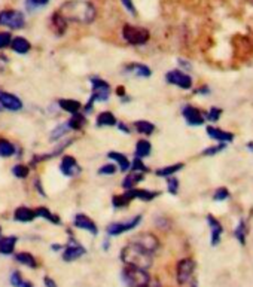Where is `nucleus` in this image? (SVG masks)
Segmentation results:
<instances>
[{"instance_id":"1","label":"nucleus","mask_w":253,"mask_h":287,"mask_svg":"<svg viewBox=\"0 0 253 287\" xmlns=\"http://www.w3.org/2000/svg\"><path fill=\"white\" fill-rule=\"evenodd\" d=\"M67 22L91 24L97 18L96 6L88 0H67L57 10Z\"/></svg>"},{"instance_id":"2","label":"nucleus","mask_w":253,"mask_h":287,"mask_svg":"<svg viewBox=\"0 0 253 287\" xmlns=\"http://www.w3.org/2000/svg\"><path fill=\"white\" fill-rule=\"evenodd\" d=\"M120 259L126 266H132V268H140V270H149L154 264V254L146 252L143 247H140L136 242H130L121 250Z\"/></svg>"},{"instance_id":"3","label":"nucleus","mask_w":253,"mask_h":287,"mask_svg":"<svg viewBox=\"0 0 253 287\" xmlns=\"http://www.w3.org/2000/svg\"><path fill=\"white\" fill-rule=\"evenodd\" d=\"M121 280L126 287H146L150 282V276L146 270L124 266L121 271Z\"/></svg>"},{"instance_id":"4","label":"nucleus","mask_w":253,"mask_h":287,"mask_svg":"<svg viewBox=\"0 0 253 287\" xmlns=\"http://www.w3.org/2000/svg\"><path fill=\"white\" fill-rule=\"evenodd\" d=\"M122 38H124V40H126V44H130L132 46H142V45L149 42L150 33H149L148 28L126 24L122 27Z\"/></svg>"},{"instance_id":"5","label":"nucleus","mask_w":253,"mask_h":287,"mask_svg":"<svg viewBox=\"0 0 253 287\" xmlns=\"http://www.w3.org/2000/svg\"><path fill=\"white\" fill-rule=\"evenodd\" d=\"M0 26H4L10 30H21L26 26L24 14L14 9H4L0 12Z\"/></svg>"},{"instance_id":"6","label":"nucleus","mask_w":253,"mask_h":287,"mask_svg":"<svg viewBox=\"0 0 253 287\" xmlns=\"http://www.w3.org/2000/svg\"><path fill=\"white\" fill-rule=\"evenodd\" d=\"M90 82H91V98L94 102H108L110 97L109 82L98 76H91Z\"/></svg>"},{"instance_id":"7","label":"nucleus","mask_w":253,"mask_h":287,"mask_svg":"<svg viewBox=\"0 0 253 287\" xmlns=\"http://www.w3.org/2000/svg\"><path fill=\"white\" fill-rule=\"evenodd\" d=\"M195 271V260L190 258L180 259L176 265V280L180 286L190 283Z\"/></svg>"},{"instance_id":"8","label":"nucleus","mask_w":253,"mask_h":287,"mask_svg":"<svg viewBox=\"0 0 253 287\" xmlns=\"http://www.w3.org/2000/svg\"><path fill=\"white\" fill-rule=\"evenodd\" d=\"M86 253V248L73 236V235H68V242L66 244L64 247L63 258L64 262H73V260H78L79 258H82L84 254Z\"/></svg>"},{"instance_id":"9","label":"nucleus","mask_w":253,"mask_h":287,"mask_svg":"<svg viewBox=\"0 0 253 287\" xmlns=\"http://www.w3.org/2000/svg\"><path fill=\"white\" fill-rule=\"evenodd\" d=\"M142 219L143 218L138 214V216H134L132 219L126 220V222H114V224L106 226V234H108V236H118V235H121L124 232H130V230L137 228L140 225Z\"/></svg>"},{"instance_id":"10","label":"nucleus","mask_w":253,"mask_h":287,"mask_svg":"<svg viewBox=\"0 0 253 287\" xmlns=\"http://www.w3.org/2000/svg\"><path fill=\"white\" fill-rule=\"evenodd\" d=\"M132 242L138 244L140 247H143L146 252H149L152 254L160 248V240L154 234H149V232H143V234L136 235L132 238Z\"/></svg>"},{"instance_id":"11","label":"nucleus","mask_w":253,"mask_h":287,"mask_svg":"<svg viewBox=\"0 0 253 287\" xmlns=\"http://www.w3.org/2000/svg\"><path fill=\"white\" fill-rule=\"evenodd\" d=\"M166 80L172 85H176L182 90H190L192 88V78L190 74L184 73L182 70H172L166 74Z\"/></svg>"},{"instance_id":"12","label":"nucleus","mask_w":253,"mask_h":287,"mask_svg":"<svg viewBox=\"0 0 253 287\" xmlns=\"http://www.w3.org/2000/svg\"><path fill=\"white\" fill-rule=\"evenodd\" d=\"M0 108L10 110V112H18L22 109V102L16 96L0 90Z\"/></svg>"},{"instance_id":"13","label":"nucleus","mask_w":253,"mask_h":287,"mask_svg":"<svg viewBox=\"0 0 253 287\" xmlns=\"http://www.w3.org/2000/svg\"><path fill=\"white\" fill-rule=\"evenodd\" d=\"M60 172H63L66 177H78L82 168L78 164L76 158L74 156H70V155H66L62 160V164H60Z\"/></svg>"},{"instance_id":"14","label":"nucleus","mask_w":253,"mask_h":287,"mask_svg":"<svg viewBox=\"0 0 253 287\" xmlns=\"http://www.w3.org/2000/svg\"><path fill=\"white\" fill-rule=\"evenodd\" d=\"M73 226H76V228H79V230H88V232H90L91 235H94V236L98 234V228H97V225L94 224V220H92L91 218H88L86 214H82V213H79V214L74 216Z\"/></svg>"},{"instance_id":"15","label":"nucleus","mask_w":253,"mask_h":287,"mask_svg":"<svg viewBox=\"0 0 253 287\" xmlns=\"http://www.w3.org/2000/svg\"><path fill=\"white\" fill-rule=\"evenodd\" d=\"M207 224H208V226H210V242H212L213 247H216V246L220 242V238H222V234H224V228H222L220 222H219L214 216H212V214L207 216Z\"/></svg>"},{"instance_id":"16","label":"nucleus","mask_w":253,"mask_h":287,"mask_svg":"<svg viewBox=\"0 0 253 287\" xmlns=\"http://www.w3.org/2000/svg\"><path fill=\"white\" fill-rule=\"evenodd\" d=\"M182 115L185 118L186 124L190 125V126H200L206 120V118L202 116V114L196 108H194V106H185L184 110H182Z\"/></svg>"},{"instance_id":"17","label":"nucleus","mask_w":253,"mask_h":287,"mask_svg":"<svg viewBox=\"0 0 253 287\" xmlns=\"http://www.w3.org/2000/svg\"><path fill=\"white\" fill-rule=\"evenodd\" d=\"M126 194L130 195L131 200H140V201H152L155 200L156 196H160V192L158 190H148V189H130V190H126Z\"/></svg>"},{"instance_id":"18","label":"nucleus","mask_w":253,"mask_h":287,"mask_svg":"<svg viewBox=\"0 0 253 287\" xmlns=\"http://www.w3.org/2000/svg\"><path fill=\"white\" fill-rule=\"evenodd\" d=\"M124 72L132 74V76H136V78H150V74H152V70H150L146 64H142V62L126 64Z\"/></svg>"},{"instance_id":"19","label":"nucleus","mask_w":253,"mask_h":287,"mask_svg":"<svg viewBox=\"0 0 253 287\" xmlns=\"http://www.w3.org/2000/svg\"><path fill=\"white\" fill-rule=\"evenodd\" d=\"M206 131H207V134L213 138V140H216V142H219V143H231L232 140H234V134H231V132H228V131H224V130H220V128H216V126H207L206 128Z\"/></svg>"},{"instance_id":"20","label":"nucleus","mask_w":253,"mask_h":287,"mask_svg":"<svg viewBox=\"0 0 253 287\" xmlns=\"http://www.w3.org/2000/svg\"><path fill=\"white\" fill-rule=\"evenodd\" d=\"M14 219L16 222H21V224H30L36 219V213L33 208H28V207H18L15 212H14Z\"/></svg>"},{"instance_id":"21","label":"nucleus","mask_w":253,"mask_h":287,"mask_svg":"<svg viewBox=\"0 0 253 287\" xmlns=\"http://www.w3.org/2000/svg\"><path fill=\"white\" fill-rule=\"evenodd\" d=\"M72 143H73V140H72V138H67V140L63 142L58 148H56V149L52 150V154H46V155H39V156H34V158L32 160V162H30V164L34 167V166H38V162H42V161H46V160H52L54 156L60 155L64 149H66V148H68Z\"/></svg>"},{"instance_id":"22","label":"nucleus","mask_w":253,"mask_h":287,"mask_svg":"<svg viewBox=\"0 0 253 287\" xmlns=\"http://www.w3.org/2000/svg\"><path fill=\"white\" fill-rule=\"evenodd\" d=\"M67 21L64 20L63 16L56 10L54 14H52V16H51V28H52V32L57 34V36H63L64 33L67 32Z\"/></svg>"},{"instance_id":"23","label":"nucleus","mask_w":253,"mask_h":287,"mask_svg":"<svg viewBox=\"0 0 253 287\" xmlns=\"http://www.w3.org/2000/svg\"><path fill=\"white\" fill-rule=\"evenodd\" d=\"M10 48H12V51H14V52L24 56V54H27V52L32 50V44H30L27 39H24V38L18 36V38H12Z\"/></svg>"},{"instance_id":"24","label":"nucleus","mask_w":253,"mask_h":287,"mask_svg":"<svg viewBox=\"0 0 253 287\" xmlns=\"http://www.w3.org/2000/svg\"><path fill=\"white\" fill-rule=\"evenodd\" d=\"M16 241H18V238L15 235H9V236L0 238V254H4V256L12 254L14 250H15Z\"/></svg>"},{"instance_id":"25","label":"nucleus","mask_w":253,"mask_h":287,"mask_svg":"<svg viewBox=\"0 0 253 287\" xmlns=\"http://www.w3.org/2000/svg\"><path fill=\"white\" fill-rule=\"evenodd\" d=\"M58 108H62L64 112H67L70 115H74V114L80 112L82 104H80V102L73 100V98H62V100H58Z\"/></svg>"},{"instance_id":"26","label":"nucleus","mask_w":253,"mask_h":287,"mask_svg":"<svg viewBox=\"0 0 253 287\" xmlns=\"http://www.w3.org/2000/svg\"><path fill=\"white\" fill-rule=\"evenodd\" d=\"M108 158H109V160H112V161H115V162L118 164V167H120V170H121V172H126V170H130V167H131L130 160L126 158L124 154H121V152L112 150V152H109V154H108Z\"/></svg>"},{"instance_id":"27","label":"nucleus","mask_w":253,"mask_h":287,"mask_svg":"<svg viewBox=\"0 0 253 287\" xmlns=\"http://www.w3.org/2000/svg\"><path fill=\"white\" fill-rule=\"evenodd\" d=\"M15 260H16L18 264H21V265H26V266L32 268V270H36V268H38V260H36V258H34L32 253H28V252H20V253H16V254H15Z\"/></svg>"},{"instance_id":"28","label":"nucleus","mask_w":253,"mask_h":287,"mask_svg":"<svg viewBox=\"0 0 253 287\" xmlns=\"http://www.w3.org/2000/svg\"><path fill=\"white\" fill-rule=\"evenodd\" d=\"M116 116L114 115L112 112H102L100 115L97 116L96 119V126L97 128H103V126H114L116 125Z\"/></svg>"},{"instance_id":"29","label":"nucleus","mask_w":253,"mask_h":287,"mask_svg":"<svg viewBox=\"0 0 253 287\" xmlns=\"http://www.w3.org/2000/svg\"><path fill=\"white\" fill-rule=\"evenodd\" d=\"M143 178H144V172H131L128 176H126V178H124V182H122V188H124L126 190L134 189Z\"/></svg>"},{"instance_id":"30","label":"nucleus","mask_w":253,"mask_h":287,"mask_svg":"<svg viewBox=\"0 0 253 287\" xmlns=\"http://www.w3.org/2000/svg\"><path fill=\"white\" fill-rule=\"evenodd\" d=\"M34 213H36V218H44L45 220H50V222L54 224V225H60V224H62L60 216L54 214V213H52L50 208H46V207H38V208H34Z\"/></svg>"},{"instance_id":"31","label":"nucleus","mask_w":253,"mask_h":287,"mask_svg":"<svg viewBox=\"0 0 253 287\" xmlns=\"http://www.w3.org/2000/svg\"><path fill=\"white\" fill-rule=\"evenodd\" d=\"M152 152V144L149 143V140H138L136 143V158H148Z\"/></svg>"},{"instance_id":"32","label":"nucleus","mask_w":253,"mask_h":287,"mask_svg":"<svg viewBox=\"0 0 253 287\" xmlns=\"http://www.w3.org/2000/svg\"><path fill=\"white\" fill-rule=\"evenodd\" d=\"M134 130L138 132V134H144V136H150L155 132V125L149 120H136L132 124Z\"/></svg>"},{"instance_id":"33","label":"nucleus","mask_w":253,"mask_h":287,"mask_svg":"<svg viewBox=\"0 0 253 287\" xmlns=\"http://www.w3.org/2000/svg\"><path fill=\"white\" fill-rule=\"evenodd\" d=\"M85 124H86V118H85L84 114H74L67 120V125H68L70 131L72 130L73 131H80L85 126Z\"/></svg>"},{"instance_id":"34","label":"nucleus","mask_w":253,"mask_h":287,"mask_svg":"<svg viewBox=\"0 0 253 287\" xmlns=\"http://www.w3.org/2000/svg\"><path fill=\"white\" fill-rule=\"evenodd\" d=\"M182 168H184V162H178V164L167 166V167H162V168L156 170L155 174H156L158 177H166V178H168V177L174 176L178 172H180Z\"/></svg>"},{"instance_id":"35","label":"nucleus","mask_w":253,"mask_h":287,"mask_svg":"<svg viewBox=\"0 0 253 287\" xmlns=\"http://www.w3.org/2000/svg\"><path fill=\"white\" fill-rule=\"evenodd\" d=\"M9 283L14 287H33V283L28 280H24L20 271H12L9 277Z\"/></svg>"},{"instance_id":"36","label":"nucleus","mask_w":253,"mask_h":287,"mask_svg":"<svg viewBox=\"0 0 253 287\" xmlns=\"http://www.w3.org/2000/svg\"><path fill=\"white\" fill-rule=\"evenodd\" d=\"M246 235H248V225H246V220L242 219V220L238 222L237 228L234 230V236L238 240V242H240L242 246H244V244H246Z\"/></svg>"},{"instance_id":"37","label":"nucleus","mask_w":253,"mask_h":287,"mask_svg":"<svg viewBox=\"0 0 253 287\" xmlns=\"http://www.w3.org/2000/svg\"><path fill=\"white\" fill-rule=\"evenodd\" d=\"M15 155V146L6 140V138H0V156L2 158H9Z\"/></svg>"},{"instance_id":"38","label":"nucleus","mask_w":253,"mask_h":287,"mask_svg":"<svg viewBox=\"0 0 253 287\" xmlns=\"http://www.w3.org/2000/svg\"><path fill=\"white\" fill-rule=\"evenodd\" d=\"M68 131H70L68 125H67V122H64V124H62V125H57V126L51 131L50 137H51V140H52V142H57V140H60L63 136H66Z\"/></svg>"},{"instance_id":"39","label":"nucleus","mask_w":253,"mask_h":287,"mask_svg":"<svg viewBox=\"0 0 253 287\" xmlns=\"http://www.w3.org/2000/svg\"><path fill=\"white\" fill-rule=\"evenodd\" d=\"M131 201H132V200L130 198V195H128L126 192H124L122 195H115V196L112 198V206H114L115 208H124Z\"/></svg>"},{"instance_id":"40","label":"nucleus","mask_w":253,"mask_h":287,"mask_svg":"<svg viewBox=\"0 0 253 287\" xmlns=\"http://www.w3.org/2000/svg\"><path fill=\"white\" fill-rule=\"evenodd\" d=\"M30 172V168L24 164H16L14 168H12V174L16 177V178H26Z\"/></svg>"},{"instance_id":"41","label":"nucleus","mask_w":253,"mask_h":287,"mask_svg":"<svg viewBox=\"0 0 253 287\" xmlns=\"http://www.w3.org/2000/svg\"><path fill=\"white\" fill-rule=\"evenodd\" d=\"M167 190L172 195H178V192H179V180H178V177L172 176V177L167 178Z\"/></svg>"},{"instance_id":"42","label":"nucleus","mask_w":253,"mask_h":287,"mask_svg":"<svg viewBox=\"0 0 253 287\" xmlns=\"http://www.w3.org/2000/svg\"><path fill=\"white\" fill-rule=\"evenodd\" d=\"M131 172H149V168L143 164V161L140 160V158H134L132 160V162H131Z\"/></svg>"},{"instance_id":"43","label":"nucleus","mask_w":253,"mask_h":287,"mask_svg":"<svg viewBox=\"0 0 253 287\" xmlns=\"http://www.w3.org/2000/svg\"><path fill=\"white\" fill-rule=\"evenodd\" d=\"M225 148H226V144H225V143H219L218 146H213V148H207V149H204V150H202V155H204V156H213V155H218L219 152H222Z\"/></svg>"},{"instance_id":"44","label":"nucleus","mask_w":253,"mask_h":287,"mask_svg":"<svg viewBox=\"0 0 253 287\" xmlns=\"http://www.w3.org/2000/svg\"><path fill=\"white\" fill-rule=\"evenodd\" d=\"M230 198V190L226 188H218L216 192L213 194V200L214 201H225Z\"/></svg>"},{"instance_id":"45","label":"nucleus","mask_w":253,"mask_h":287,"mask_svg":"<svg viewBox=\"0 0 253 287\" xmlns=\"http://www.w3.org/2000/svg\"><path fill=\"white\" fill-rule=\"evenodd\" d=\"M10 42H12V34L9 32H0V50L10 46Z\"/></svg>"},{"instance_id":"46","label":"nucleus","mask_w":253,"mask_h":287,"mask_svg":"<svg viewBox=\"0 0 253 287\" xmlns=\"http://www.w3.org/2000/svg\"><path fill=\"white\" fill-rule=\"evenodd\" d=\"M116 166L115 164H104L103 167L98 168V174L100 176H114L116 172Z\"/></svg>"},{"instance_id":"47","label":"nucleus","mask_w":253,"mask_h":287,"mask_svg":"<svg viewBox=\"0 0 253 287\" xmlns=\"http://www.w3.org/2000/svg\"><path fill=\"white\" fill-rule=\"evenodd\" d=\"M48 2H50V0H27L26 4H27V8H28L30 10H33V9H38V8L45 6Z\"/></svg>"},{"instance_id":"48","label":"nucleus","mask_w":253,"mask_h":287,"mask_svg":"<svg viewBox=\"0 0 253 287\" xmlns=\"http://www.w3.org/2000/svg\"><path fill=\"white\" fill-rule=\"evenodd\" d=\"M220 115H222V110L219 108H212L210 112L207 114V119L212 120V122H216V120H219Z\"/></svg>"},{"instance_id":"49","label":"nucleus","mask_w":253,"mask_h":287,"mask_svg":"<svg viewBox=\"0 0 253 287\" xmlns=\"http://www.w3.org/2000/svg\"><path fill=\"white\" fill-rule=\"evenodd\" d=\"M121 3H122V6L126 8L131 15H134V16L137 15V10H136V6H134L132 0H121Z\"/></svg>"},{"instance_id":"50","label":"nucleus","mask_w":253,"mask_h":287,"mask_svg":"<svg viewBox=\"0 0 253 287\" xmlns=\"http://www.w3.org/2000/svg\"><path fill=\"white\" fill-rule=\"evenodd\" d=\"M34 186H36V190H38L42 196H46V194H45V190H44V188H42V182H40L39 177L34 180Z\"/></svg>"},{"instance_id":"51","label":"nucleus","mask_w":253,"mask_h":287,"mask_svg":"<svg viewBox=\"0 0 253 287\" xmlns=\"http://www.w3.org/2000/svg\"><path fill=\"white\" fill-rule=\"evenodd\" d=\"M44 283H45V287H58L57 286V283H56L51 277H48V276L44 278Z\"/></svg>"},{"instance_id":"52","label":"nucleus","mask_w":253,"mask_h":287,"mask_svg":"<svg viewBox=\"0 0 253 287\" xmlns=\"http://www.w3.org/2000/svg\"><path fill=\"white\" fill-rule=\"evenodd\" d=\"M116 125H118V130H120V131H124L126 134H130V132H131V130L128 128V125H126L124 122H118Z\"/></svg>"},{"instance_id":"53","label":"nucleus","mask_w":253,"mask_h":287,"mask_svg":"<svg viewBox=\"0 0 253 287\" xmlns=\"http://www.w3.org/2000/svg\"><path fill=\"white\" fill-rule=\"evenodd\" d=\"M208 92H210L208 86H201V88L196 90V94H201V96H206V94H208Z\"/></svg>"},{"instance_id":"54","label":"nucleus","mask_w":253,"mask_h":287,"mask_svg":"<svg viewBox=\"0 0 253 287\" xmlns=\"http://www.w3.org/2000/svg\"><path fill=\"white\" fill-rule=\"evenodd\" d=\"M146 287H162V286H161L160 280H152V278H150V282L148 283V286Z\"/></svg>"},{"instance_id":"55","label":"nucleus","mask_w":253,"mask_h":287,"mask_svg":"<svg viewBox=\"0 0 253 287\" xmlns=\"http://www.w3.org/2000/svg\"><path fill=\"white\" fill-rule=\"evenodd\" d=\"M116 96L118 97H126V88L124 86H118L116 88Z\"/></svg>"},{"instance_id":"56","label":"nucleus","mask_w":253,"mask_h":287,"mask_svg":"<svg viewBox=\"0 0 253 287\" xmlns=\"http://www.w3.org/2000/svg\"><path fill=\"white\" fill-rule=\"evenodd\" d=\"M179 64H180V66H184L186 70H190V64L188 62V61H185V60H182V58H180V60H179Z\"/></svg>"},{"instance_id":"57","label":"nucleus","mask_w":253,"mask_h":287,"mask_svg":"<svg viewBox=\"0 0 253 287\" xmlns=\"http://www.w3.org/2000/svg\"><path fill=\"white\" fill-rule=\"evenodd\" d=\"M109 247H110V242H109V236H108L103 242V250H109Z\"/></svg>"},{"instance_id":"58","label":"nucleus","mask_w":253,"mask_h":287,"mask_svg":"<svg viewBox=\"0 0 253 287\" xmlns=\"http://www.w3.org/2000/svg\"><path fill=\"white\" fill-rule=\"evenodd\" d=\"M62 247H63V246H60V244H52V250H56V252L62 250Z\"/></svg>"},{"instance_id":"59","label":"nucleus","mask_w":253,"mask_h":287,"mask_svg":"<svg viewBox=\"0 0 253 287\" xmlns=\"http://www.w3.org/2000/svg\"><path fill=\"white\" fill-rule=\"evenodd\" d=\"M248 148H249V149H250V150H252V152H253V143H252V142H250V143L248 144Z\"/></svg>"},{"instance_id":"60","label":"nucleus","mask_w":253,"mask_h":287,"mask_svg":"<svg viewBox=\"0 0 253 287\" xmlns=\"http://www.w3.org/2000/svg\"><path fill=\"white\" fill-rule=\"evenodd\" d=\"M190 287H198V284H196V282H194V283L190 284Z\"/></svg>"},{"instance_id":"61","label":"nucleus","mask_w":253,"mask_h":287,"mask_svg":"<svg viewBox=\"0 0 253 287\" xmlns=\"http://www.w3.org/2000/svg\"><path fill=\"white\" fill-rule=\"evenodd\" d=\"M248 3H250V4H253V0H246Z\"/></svg>"},{"instance_id":"62","label":"nucleus","mask_w":253,"mask_h":287,"mask_svg":"<svg viewBox=\"0 0 253 287\" xmlns=\"http://www.w3.org/2000/svg\"><path fill=\"white\" fill-rule=\"evenodd\" d=\"M0 236H2V228H0Z\"/></svg>"}]
</instances>
